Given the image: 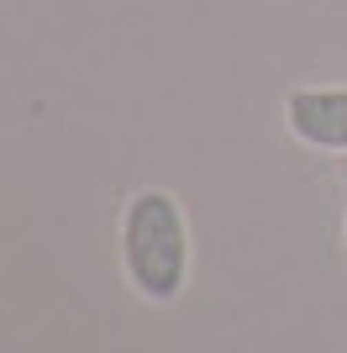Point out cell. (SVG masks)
<instances>
[{
  "label": "cell",
  "mask_w": 347,
  "mask_h": 353,
  "mask_svg": "<svg viewBox=\"0 0 347 353\" xmlns=\"http://www.w3.org/2000/svg\"><path fill=\"white\" fill-rule=\"evenodd\" d=\"M116 243H121V274L143 301L169 306L185 295L189 269H195V232H189V216L174 190L163 185L132 190L121 206Z\"/></svg>",
  "instance_id": "6da1fadb"
},
{
  "label": "cell",
  "mask_w": 347,
  "mask_h": 353,
  "mask_svg": "<svg viewBox=\"0 0 347 353\" xmlns=\"http://www.w3.org/2000/svg\"><path fill=\"white\" fill-rule=\"evenodd\" d=\"M284 127L316 153H347V85H300L284 95Z\"/></svg>",
  "instance_id": "7a4b0ae2"
},
{
  "label": "cell",
  "mask_w": 347,
  "mask_h": 353,
  "mask_svg": "<svg viewBox=\"0 0 347 353\" xmlns=\"http://www.w3.org/2000/svg\"><path fill=\"white\" fill-rule=\"evenodd\" d=\"M342 237H347V221H342Z\"/></svg>",
  "instance_id": "3957f363"
}]
</instances>
